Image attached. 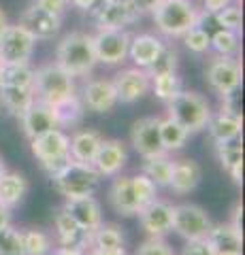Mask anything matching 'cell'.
I'll use <instances>...</instances> for the list:
<instances>
[{
  "label": "cell",
  "instance_id": "1",
  "mask_svg": "<svg viewBox=\"0 0 245 255\" xmlns=\"http://www.w3.org/2000/svg\"><path fill=\"white\" fill-rule=\"evenodd\" d=\"M160 34L169 38H181L190 28L203 26L207 13L199 9L192 0H162L152 13Z\"/></svg>",
  "mask_w": 245,
  "mask_h": 255
},
{
  "label": "cell",
  "instance_id": "2",
  "mask_svg": "<svg viewBox=\"0 0 245 255\" xmlns=\"http://www.w3.org/2000/svg\"><path fill=\"white\" fill-rule=\"evenodd\" d=\"M56 64L70 77H88L98 64L92 34L68 32L66 36H62L56 47Z\"/></svg>",
  "mask_w": 245,
  "mask_h": 255
},
{
  "label": "cell",
  "instance_id": "3",
  "mask_svg": "<svg viewBox=\"0 0 245 255\" xmlns=\"http://www.w3.org/2000/svg\"><path fill=\"white\" fill-rule=\"evenodd\" d=\"M167 113L179 126H184L190 134H194V132L205 130L213 111H211L209 100L203 94L181 90L167 102Z\"/></svg>",
  "mask_w": 245,
  "mask_h": 255
},
{
  "label": "cell",
  "instance_id": "4",
  "mask_svg": "<svg viewBox=\"0 0 245 255\" xmlns=\"http://www.w3.org/2000/svg\"><path fill=\"white\" fill-rule=\"evenodd\" d=\"M32 92H34V100L53 107L64 98H68V96L77 94L75 77H70L66 70H62L56 62L45 64V66L34 70Z\"/></svg>",
  "mask_w": 245,
  "mask_h": 255
},
{
  "label": "cell",
  "instance_id": "5",
  "mask_svg": "<svg viewBox=\"0 0 245 255\" xmlns=\"http://www.w3.org/2000/svg\"><path fill=\"white\" fill-rule=\"evenodd\" d=\"M53 185L66 198H81V196H94L100 183V174L94 170L92 164H81V162H70L60 168L56 174L49 177Z\"/></svg>",
  "mask_w": 245,
  "mask_h": 255
},
{
  "label": "cell",
  "instance_id": "6",
  "mask_svg": "<svg viewBox=\"0 0 245 255\" xmlns=\"http://www.w3.org/2000/svg\"><path fill=\"white\" fill-rule=\"evenodd\" d=\"M30 151L36 157V162L41 164V168L49 174H56L60 168L70 162V153H68V134L64 130H49L30 140Z\"/></svg>",
  "mask_w": 245,
  "mask_h": 255
},
{
  "label": "cell",
  "instance_id": "7",
  "mask_svg": "<svg viewBox=\"0 0 245 255\" xmlns=\"http://www.w3.org/2000/svg\"><path fill=\"white\" fill-rule=\"evenodd\" d=\"M205 79H207L209 87L220 98L231 96L241 87V79H243L241 62L237 58H231V55H216L207 64Z\"/></svg>",
  "mask_w": 245,
  "mask_h": 255
},
{
  "label": "cell",
  "instance_id": "8",
  "mask_svg": "<svg viewBox=\"0 0 245 255\" xmlns=\"http://www.w3.org/2000/svg\"><path fill=\"white\" fill-rule=\"evenodd\" d=\"M92 21L96 30H111V28H122L139 21L141 15L130 0H100V2L90 11Z\"/></svg>",
  "mask_w": 245,
  "mask_h": 255
},
{
  "label": "cell",
  "instance_id": "9",
  "mask_svg": "<svg viewBox=\"0 0 245 255\" xmlns=\"http://www.w3.org/2000/svg\"><path fill=\"white\" fill-rule=\"evenodd\" d=\"M213 221L207 211L199 204H175L173 206V230L184 238V241H196V238H207Z\"/></svg>",
  "mask_w": 245,
  "mask_h": 255
},
{
  "label": "cell",
  "instance_id": "10",
  "mask_svg": "<svg viewBox=\"0 0 245 255\" xmlns=\"http://www.w3.org/2000/svg\"><path fill=\"white\" fill-rule=\"evenodd\" d=\"M36 47V38L21 26H6L0 34V60L4 64H26L30 62Z\"/></svg>",
  "mask_w": 245,
  "mask_h": 255
},
{
  "label": "cell",
  "instance_id": "11",
  "mask_svg": "<svg viewBox=\"0 0 245 255\" xmlns=\"http://www.w3.org/2000/svg\"><path fill=\"white\" fill-rule=\"evenodd\" d=\"M96 60L107 66H117L128 58V45H130V32L122 28L111 30H98L92 36Z\"/></svg>",
  "mask_w": 245,
  "mask_h": 255
},
{
  "label": "cell",
  "instance_id": "12",
  "mask_svg": "<svg viewBox=\"0 0 245 255\" xmlns=\"http://www.w3.org/2000/svg\"><path fill=\"white\" fill-rule=\"evenodd\" d=\"M111 83L115 87L117 102H122V105H134L152 90V79L145 73V68H137V66L122 68L111 79Z\"/></svg>",
  "mask_w": 245,
  "mask_h": 255
},
{
  "label": "cell",
  "instance_id": "13",
  "mask_svg": "<svg viewBox=\"0 0 245 255\" xmlns=\"http://www.w3.org/2000/svg\"><path fill=\"white\" fill-rule=\"evenodd\" d=\"M79 100H81L85 111H92V113H98V115L111 113L117 107L115 87L111 83V79H105V77L85 81V85L81 87V94H79Z\"/></svg>",
  "mask_w": 245,
  "mask_h": 255
},
{
  "label": "cell",
  "instance_id": "14",
  "mask_svg": "<svg viewBox=\"0 0 245 255\" xmlns=\"http://www.w3.org/2000/svg\"><path fill=\"white\" fill-rule=\"evenodd\" d=\"M158 124L160 117H141L130 128V145L143 159L164 153Z\"/></svg>",
  "mask_w": 245,
  "mask_h": 255
},
{
  "label": "cell",
  "instance_id": "15",
  "mask_svg": "<svg viewBox=\"0 0 245 255\" xmlns=\"http://www.w3.org/2000/svg\"><path fill=\"white\" fill-rule=\"evenodd\" d=\"M141 228L152 238H164L169 232H173V204L167 200H156L145 204L139 213Z\"/></svg>",
  "mask_w": 245,
  "mask_h": 255
},
{
  "label": "cell",
  "instance_id": "16",
  "mask_svg": "<svg viewBox=\"0 0 245 255\" xmlns=\"http://www.w3.org/2000/svg\"><path fill=\"white\" fill-rule=\"evenodd\" d=\"M126 162H128V151H126L124 142L117 138H109V140L102 138L96 155L92 159V166L100 174V179L102 177L109 179V177H117L124 170Z\"/></svg>",
  "mask_w": 245,
  "mask_h": 255
},
{
  "label": "cell",
  "instance_id": "17",
  "mask_svg": "<svg viewBox=\"0 0 245 255\" xmlns=\"http://www.w3.org/2000/svg\"><path fill=\"white\" fill-rule=\"evenodd\" d=\"M19 23L36 38V41H51L62 28V17L56 13H51V11L41 9L38 4L32 2L21 13Z\"/></svg>",
  "mask_w": 245,
  "mask_h": 255
},
{
  "label": "cell",
  "instance_id": "18",
  "mask_svg": "<svg viewBox=\"0 0 245 255\" xmlns=\"http://www.w3.org/2000/svg\"><path fill=\"white\" fill-rule=\"evenodd\" d=\"M19 124H21L23 134L28 136V140H32L36 136H41V134L58 128L53 109L49 105H45V102H38V100H34L32 105L23 111V115L19 117Z\"/></svg>",
  "mask_w": 245,
  "mask_h": 255
},
{
  "label": "cell",
  "instance_id": "19",
  "mask_svg": "<svg viewBox=\"0 0 245 255\" xmlns=\"http://www.w3.org/2000/svg\"><path fill=\"white\" fill-rule=\"evenodd\" d=\"M203 179V170L199 162L194 159H173V170L169 179V189L175 196H186L190 191H194L199 187V183Z\"/></svg>",
  "mask_w": 245,
  "mask_h": 255
},
{
  "label": "cell",
  "instance_id": "20",
  "mask_svg": "<svg viewBox=\"0 0 245 255\" xmlns=\"http://www.w3.org/2000/svg\"><path fill=\"white\" fill-rule=\"evenodd\" d=\"M64 211L77 221L81 230H94L102 223V209L100 202L94 196H81V198H68L64 202Z\"/></svg>",
  "mask_w": 245,
  "mask_h": 255
},
{
  "label": "cell",
  "instance_id": "21",
  "mask_svg": "<svg viewBox=\"0 0 245 255\" xmlns=\"http://www.w3.org/2000/svg\"><path fill=\"white\" fill-rule=\"evenodd\" d=\"M205 130L209 132L213 145H216V142H233V140H237L241 136L243 119H241V115L228 113V111L220 109V111H216V113H211Z\"/></svg>",
  "mask_w": 245,
  "mask_h": 255
},
{
  "label": "cell",
  "instance_id": "22",
  "mask_svg": "<svg viewBox=\"0 0 245 255\" xmlns=\"http://www.w3.org/2000/svg\"><path fill=\"white\" fill-rule=\"evenodd\" d=\"M207 241L216 255H239L243 253V232L233 223H213Z\"/></svg>",
  "mask_w": 245,
  "mask_h": 255
},
{
  "label": "cell",
  "instance_id": "23",
  "mask_svg": "<svg viewBox=\"0 0 245 255\" xmlns=\"http://www.w3.org/2000/svg\"><path fill=\"white\" fill-rule=\"evenodd\" d=\"M109 204L122 217H134L139 213V202L130 177H120V174L113 177V183L109 187Z\"/></svg>",
  "mask_w": 245,
  "mask_h": 255
},
{
  "label": "cell",
  "instance_id": "24",
  "mask_svg": "<svg viewBox=\"0 0 245 255\" xmlns=\"http://www.w3.org/2000/svg\"><path fill=\"white\" fill-rule=\"evenodd\" d=\"M53 226H56V238L62 247H79V249H88V230H81L77 221L64 211V206L58 209L53 215Z\"/></svg>",
  "mask_w": 245,
  "mask_h": 255
},
{
  "label": "cell",
  "instance_id": "25",
  "mask_svg": "<svg viewBox=\"0 0 245 255\" xmlns=\"http://www.w3.org/2000/svg\"><path fill=\"white\" fill-rule=\"evenodd\" d=\"M102 142V136L98 130H79L73 136H68V153L73 162L92 164L94 155Z\"/></svg>",
  "mask_w": 245,
  "mask_h": 255
},
{
  "label": "cell",
  "instance_id": "26",
  "mask_svg": "<svg viewBox=\"0 0 245 255\" xmlns=\"http://www.w3.org/2000/svg\"><path fill=\"white\" fill-rule=\"evenodd\" d=\"M162 38H158L156 34H137L130 36L128 45V58L137 68H147L149 64L156 60V55L162 49Z\"/></svg>",
  "mask_w": 245,
  "mask_h": 255
},
{
  "label": "cell",
  "instance_id": "27",
  "mask_svg": "<svg viewBox=\"0 0 245 255\" xmlns=\"http://www.w3.org/2000/svg\"><path fill=\"white\" fill-rule=\"evenodd\" d=\"M28 179L19 172H9L6 170L2 177H0V204L6 206V209H15L17 204H21V200L28 194Z\"/></svg>",
  "mask_w": 245,
  "mask_h": 255
},
{
  "label": "cell",
  "instance_id": "28",
  "mask_svg": "<svg viewBox=\"0 0 245 255\" xmlns=\"http://www.w3.org/2000/svg\"><path fill=\"white\" fill-rule=\"evenodd\" d=\"M34 102L32 87H6L0 85V105L13 117H21L23 111Z\"/></svg>",
  "mask_w": 245,
  "mask_h": 255
},
{
  "label": "cell",
  "instance_id": "29",
  "mask_svg": "<svg viewBox=\"0 0 245 255\" xmlns=\"http://www.w3.org/2000/svg\"><path fill=\"white\" fill-rule=\"evenodd\" d=\"M126 245V236L115 223H100L88 232V249H117Z\"/></svg>",
  "mask_w": 245,
  "mask_h": 255
},
{
  "label": "cell",
  "instance_id": "30",
  "mask_svg": "<svg viewBox=\"0 0 245 255\" xmlns=\"http://www.w3.org/2000/svg\"><path fill=\"white\" fill-rule=\"evenodd\" d=\"M53 113H56V122L60 130H66V128H77L81 124V119L85 115V107L79 100V94H73L64 98L58 105H53Z\"/></svg>",
  "mask_w": 245,
  "mask_h": 255
},
{
  "label": "cell",
  "instance_id": "31",
  "mask_svg": "<svg viewBox=\"0 0 245 255\" xmlns=\"http://www.w3.org/2000/svg\"><path fill=\"white\" fill-rule=\"evenodd\" d=\"M158 128H160V140H162V147H164L167 153H171V151H179V149L186 147V142L190 138V132L184 126H179L175 119H171L169 115L160 117Z\"/></svg>",
  "mask_w": 245,
  "mask_h": 255
},
{
  "label": "cell",
  "instance_id": "32",
  "mask_svg": "<svg viewBox=\"0 0 245 255\" xmlns=\"http://www.w3.org/2000/svg\"><path fill=\"white\" fill-rule=\"evenodd\" d=\"M171 170H173V159L167 151L154 157H145L143 162V174L156 183V187H169Z\"/></svg>",
  "mask_w": 245,
  "mask_h": 255
},
{
  "label": "cell",
  "instance_id": "33",
  "mask_svg": "<svg viewBox=\"0 0 245 255\" xmlns=\"http://www.w3.org/2000/svg\"><path fill=\"white\" fill-rule=\"evenodd\" d=\"M34 68L26 64H4L2 75H0V85L6 87H32Z\"/></svg>",
  "mask_w": 245,
  "mask_h": 255
},
{
  "label": "cell",
  "instance_id": "34",
  "mask_svg": "<svg viewBox=\"0 0 245 255\" xmlns=\"http://www.w3.org/2000/svg\"><path fill=\"white\" fill-rule=\"evenodd\" d=\"M21 238H23V255H49L53 249V241L45 230L38 228L21 230Z\"/></svg>",
  "mask_w": 245,
  "mask_h": 255
},
{
  "label": "cell",
  "instance_id": "35",
  "mask_svg": "<svg viewBox=\"0 0 245 255\" xmlns=\"http://www.w3.org/2000/svg\"><path fill=\"white\" fill-rule=\"evenodd\" d=\"M177 66H179V53H177V49L173 45L164 43L160 53L156 55V60L145 68V73L149 75V79H152V77H158V75L177 73Z\"/></svg>",
  "mask_w": 245,
  "mask_h": 255
},
{
  "label": "cell",
  "instance_id": "36",
  "mask_svg": "<svg viewBox=\"0 0 245 255\" xmlns=\"http://www.w3.org/2000/svg\"><path fill=\"white\" fill-rule=\"evenodd\" d=\"M216 155L220 166L231 172L237 166H243V147L237 140L233 142H216Z\"/></svg>",
  "mask_w": 245,
  "mask_h": 255
},
{
  "label": "cell",
  "instance_id": "37",
  "mask_svg": "<svg viewBox=\"0 0 245 255\" xmlns=\"http://www.w3.org/2000/svg\"><path fill=\"white\" fill-rule=\"evenodd\" d=\"M211 49L216 55H231L235 58L239 51V34L235 30H224L220 28L216 34H211Z\"/></svg>",
  "mask_w": 245,
  "mask_h": 255
},
{
  "label": "cell",
  "instance_id": "38",
  "mask_svg": "<svg viewBox=\"0 0 245 255\" xmlns=\"http://www.w3.org/2000/svg\"><path fill=\"white\" fill-rule=\"evenodd\" d=\"M152 90L156 94V98L169 102L173 96L181 92V79L177 77V73H167V75L152 77Z\"/></svg>",
  "mask_w": 245,
  "mask_h": 255
},
{
  "label": "cell",
  "instance_id": "39",
  "mask_svg": "<svg viewBox=\"0 0 245 255\" xmlns=\"http://www.w3.org/2000/svg\"><path fill=\"white\" fill-rule=\"evenodd\" d=\"M181 41L184 45L188 47L192 53H209L211 51V34L203 26H196V28H190L184 36H181Z\"/></svg>",
  "mask_w": 245,
  "mask_h": 255
},
{
  "label": "cell",
  "instance_id": "40",
  "mask_svg": "<svg viewBox=\"0 0 245 255\" xmlns=\"http://www.w3.org/2000/svg\"><path fill=\"white\" fill-rule=\"evenodd\" d=\"M132 179V187H134V196H137V202H139V211L143 209L145 204L154 202L158 198V187L152 179H147L143 172L141 174H134Z\"/></svg>",
  "mask_w": 245,
  "mask_h": 255
},
{
  "label": "cell",
  "instance_id": "41",
  "mask_svg": "<svg viewBox=\"0 0 245 255\" xmlns=\"http://www.w3.org/2000/svg\"><path fill=\"white\" fill-rule=\"evenodd\" d=\"M0 255H23V238L21 230L6 226L0 230Z\"/></svg>",
  "mask_w": 245,
  "mask_h": 255
},
{
  "label": "cell",
  "instance_id": "42",
  "mask_svg": "<svg viewBox=\"0 0 245 255\" xmlns=\"http://www.w3.org/2000/svg\"><path fill=\"white\" fill-rule=\"evenodd\" d=\"M213 19L218 21V26H222L224 30H241L243 23V13L239 4H226L224 9H220L218 13H213Z\"/></svg>",
  "mask_w": 245,
  "mask_h": 255
},
{
  "label": "cell",
  "instance_id": "43",
  "mask_svg": "<svg viewBox=\"0 0 245 255\" xmlns=\"http://www.w3.org/2000/svg\"><path fill=\"white\" fill-rule=\"evenodd\" d=\"M134 255H175L173 247L164 241V238H152L149 236L145 243H141Z\"/></svg>",
  "mask_w": 245,
  "mask_h": 255
},
{
  "label": "cell",
  "instance_id": "44",
  "mask_svg": "<svg viewBox=\"0 0 245 255\" xmlns=\"http://www.w3.org/2000/svg\"><path fill=\"white\" fill-rule=\"evenodd\" d=\"M181 255H216L207 238H196V241H186Z\"/></svg>",
  "mask_w": 245,
  "mask_h": 255
},
{
  "label": "cell",
  "instance_id": "45",
  "mask_svg": "<svg viewBox=\"0 0 245 255\" xmlns=\"http://www.w3.org/2000/svg\"><path fill=\"white\" fill-rule=\"evenodd\" d=\"M34 4H38L41 9L45 11H51V13H56V15H64L66 9H68V0H34Z\"/></svg>",
  "mask_w": 245,
  "mask_h": 255
},
{
  "label": "cell",
  "instance_id": "46",
  "mask_svg": "<svg viewBox=\"0 0 245 255\" xmlns=\"http://www.w3.org/2000/svg\"><path fill=\"white\" fill-rule=\"evenodd\" d=\"M130 2L134 4V9H137L141 15H152L156 11V6L162 2V0H130Z\"/></svg>",
  "mask_w": 245,
  "mask_h": 255
},
{
  "label": "cell",
  "instance_id": "47",
  "mask_svg": "<svg viewBox=\"0 0 245 255\" xmlns=\"http://www.w3.org/2000/svg\"><path fill=\"white\" fill-rule=\"evenodd\" d=\"M233 0H203V11L207 15H213L218 13L220 9H224L226 4H231Z\"/></svg>",
  "mask_w": 245,
  "mask_h": 255
},
{
  "label": "cell",
  "instance_id": "48",
  "mask_svg": "<svg viewBox=\"0 0 245 255\" xmlns=\"http://www.w3.org/2000/svg\"><path fill=\"white\" fill-rule=\"evenodd\" d=\"M85 255H128L126 247H117V249H85Z\"/></svg>",
  "mask_w": 245,
  "mask_h": 255
},
{
  "label": "cell",
  "instance_id": "49",
  "mask_svg": "<svg viewBox=\"0 0 245 255\" xmlns=\"http://www.w3.org/2000/svg\"><path fill=\"white\" fill-rule=\"evenodd\" d=\"M98 2L100 0H68V6H75V9H79V11L90 13Z\"/></svg>",
  "mask_w": 245,
  "mask_h": 255
},
{
  "label": "cell",
  "instance_id": "50",
  "mask_svg": "<svg viewBox=\"0 0 245 255\" xmlns=\"http://www.w3.org/2000/svg\"><path fill=\"white\" fill-rule=\"evenodd\" d=\"M51 255H85L83 249L79 247H58V249H51Z\"/></svg>",
  "mask_w": 245,
  "mask_h": 255
},
{
  "label": "cell",
  "instance_id": "51",
  "mask_svg": "<svg viewBox=\"0 0 245 255\" xmlns=\"http://www.w3.org/2000/svg\"><path fill=\"white\" fill-rule=\"evenodd\" d=\"M241 217H243V204L239 202V204H237L235 209H233V219L228 221V223H233V226H235L237 230H241V232H243V223H241Z\"/></svg>",
  "mask_w": 245,
  "mask_h": 255
},
{
  "label": "cell",
  "instance_id": "52",
  "mask_svg": "<svg viewBox=\"0 0 245 255\" xmlns=\"http://www.w3.org/2000/svg\"><path fill=\"white\" fill-rule=\"evenodd\" d=\"M6 226H11V209L0 204V230H4Z\"/></svg>",
  "mask_w": 245,
  "mask_h": 255
},
{
  "label": "cell",
  "instance_id": "53",
  "mask_svg": "<svg viewBox=\"0 0 245 255\" xmlns=\"http://www.w3.org/2000/svg\"><path fill=\"white\" fill-rule=\"evenodd\" d=\"M6 26H9V17H6V13H4L2 9H0V34L4 32V28H6Z\"/></svg>",
  "mask_w": 245,
  "mask_h": 255
},
{
  "label": "cell",
  "instance_id": "54",
  "mask_svg": "<svg viewBox=\"0 0 245 255\" xmlns=\"http://www.w3.org/2000/svg\"><path fill=\"white\" fill-rule=\"evenodd\" d=\"M6 172V164H4V159L0 157V177H2V174Z\"/></svg>",
  "mask_w": 245,
  "mask_h": 255
},
{
  "label": "cell",
  "instance_id": "55",
  "mask_svg": "<svg viewBox=\"0 0 245 255\" xmlns=\"http://www.w3.org/2000/svg\"><path fill=\"white\" fill-rule=\"evenodd\" d=\"M2 68H4V62L0 60V75H2Z\"/></svg>",
  "mask_w": 245,
  "mask_h": 255
},
{
  "label": "cell",
  "instance_id": "56",
  "mask_svg": "<svg viewBox=\"0 0 245 255\" xmlns=\"http://www.w3.org/2000/svg\"><path fill=\"white\" fill-rule=\"evenodd\" d=\"M239 255H243V253H239Z\"/></svg>",
  "mask_w": 245,
  "mask_h": 255
}]
</instances>
